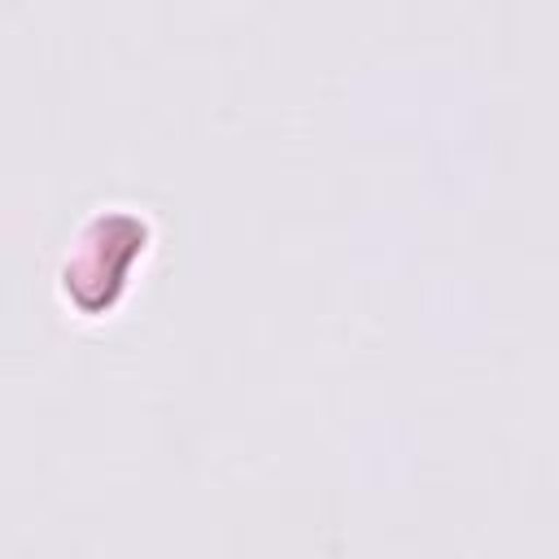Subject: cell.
<instances>
[{
    "mask_svg": "<svg viewBox=\"0 0 559 559\" xmlns=\"http://www.w3.org/2000/svg\"><path fill=\"white\" fill-rule=\"evenodd\" d=\"M140 218L131 214H118L109 223H96L83 240H79V253L66 262V275H61V288H66V301L74 297L79 306L87 310H100L109 306L114 288L122 280L135 275L140 266Z\"/></svg>",
    "mask_w": 559,
    "mask_h": 559,
    "instance_id": "6da1fadb",
    "label": "cell"
}]
</instances>
